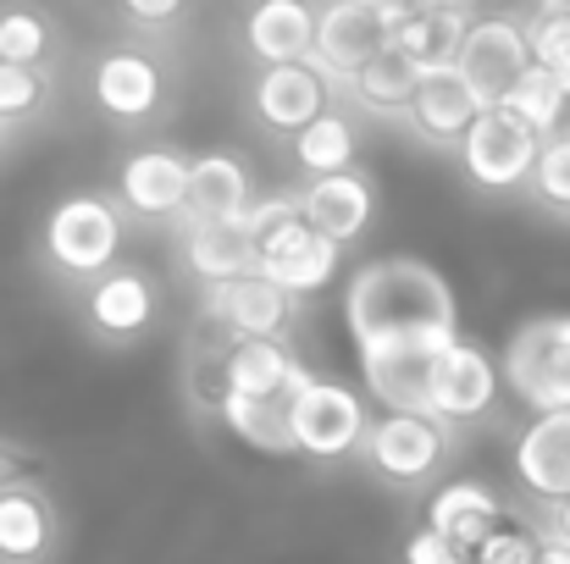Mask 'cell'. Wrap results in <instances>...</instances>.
<instances>
[{"mask_svg":"<svg viewBox=\"0 0 570 564\" xmlns=\"http://www.w3.org/2000/svg\"><path fill=\"white\" fill-rule=\"evenodd\" d=\"M344 321L361 360L382 349H449L460 338V310L443 271L415 255L366 260L344 288Z\"/></svg>","mask_w":570,"mask_h":564,"instance_id":"6da1fadb","label":"cell"},{"mask_svg":"<svg viewBox=\"0 0 570 564\" xmlns=\"http://www.w3.org/2000/svg\"><path fill=\"white\" fill-rule=\"evenodd\" d=\"M499 382L532 409V415H560L570 409V316H532L510 333Z\"/></svg>","mask_w":570,"mask_h":564,"instance_id":"7a4b0ae2","label":"cell"},{"mask_svg":"<svg viewBox=\"0 0 570 564\" xmlns=\"http://www.w3.org/2000/svg\"><path fill=\"white\" fill-rule=\"evenodd\" d=\"M399 11L393 0H338L327 11H316V50H311V67L327 78V83H344L387 50L393 28H399Z\"/></svg>","mask_w":570,"mask_h":564,"instance_id":"3957f363","label":"cell"},{"mask_svg":"<svg viewBox=\"0 0 570 564\" xmlns=\"http://www.w3.org/2000/svg\"><path fill=\"white\" fill-rule=\"evenodd\" d=\"M117 249H122V216L100 194H72L45 221V255L67 277H100V271H111L117 266Z\"/></svg>","mask_w":570,"mask_h":564,"instance_id":"277c9868","label":"cell"},{"mask_svg":"<svg viewBox=\"0 0 570 564\" xmlns=\"http://www.w3.org/2000/svg\"><path fill=\"white\" fill-rule=\"evenodd\" d=\"M288 432H294V454L311 459H344L361 448L366 437V404L355 387L311 376L294 398H288Z\"/></svg>","mask_w":570,"mask_h":564,"instance_id":"5b68a950","label":"cell"},{"mask_svg":"<svg viewBox=\"0 0 570 564\" xmlns=\"http://www.w3.org/2000/svg\"><path fill=\"white\" fill-rule=\"evenodd\" d=\"M532 67V50H527V28L510 22V17H471L465 39H460V56H454V72L465 78V89L476 95L482 111H493L515 83L521 72Z\"/></svg>","mask_w":570,"mask_h":564,"instance_id":"8992f818","label":"cell"},{"mask_svg":"<svg viewBox=\"0 0 570 564\" xmlns=\"http://www.w3.org/2000/svg\"><path fill=\"white\" fill-rule=\"evenodd\" d=\"M361 448H366L372 471H382L387 482L415 487V482H426V476L443 465V454H449V432H443V420H432V415L382 409L377 420H366Z\"/></svg>","mask_w":570,"mask_h":564,"instance_id":"52a82bcc","label":"cell"},{"mask_svg":"<svg viewBox=\"0 0 570 564\" xmlns=\"http://www.w3.org/2000/svg\"><path fill=\"white\" fill-rule=\"evenodd\" d=\"M338 260H344V249L327 244L322 232H311L299 216L283 221V227H272V232L255 244V277H266V283H272L277 294H288V299H305V294L327 288V283L338 277Z\"/></svg>","mask_w":570,"mask_h":564,"instance_id":"ba28073f","label":"cell"},{"mask_svg":"<svg viewBox=\"0 0 570 564\" xmlns=\"http://www.w3.org/2000/svg\"><path fill=\"white\" fill-rule=\"evenodd\" d=\"M538 145H543V139L527 133L515 117H504V111H476V122L465 128V139H460L454 150H460L471 184L499 194V188H515L532 178Z\"/></svg>","mask_w":570,"mask_h":564,"instance_id":"9c48e42d","label":"cell"},{"mask_svg":"<svg viewBox=\"0 0 570 564\" xmlns=\"http://www.w3.org/2000/svg\"><path fill=\"white\" fill-rule=\"evenodd\" d=\"M199 305H205V316H210L216 327L233 333V344H277L283 327H288V310H294V299L277 294L266 277L216 283V288H205Z\"/></svg>","mask_w":570,"mask_h":564,"instance_id":"30bf717a","label":"cell"},{"mask_svg":"<svg viewBox=\"0 0 570 564\" xmlns=\"http://www.w3.org/2000/svg\"><path fill=\"white\" fill-rule=\"evenodd\" d=\"M299 221L311 227V232H322L327 244H355L361 232H366V221H372V210H377V194H372V178L361 172V167H350V172H338V178H316V184H305L299 194Z\"/></svg>","mask_w":570,"mask_h":564,"instance_id":"8fae6325","label":"cell"},{"mask_svg":"<svg viewBox=\"0 0 570 564\" xmlns=\"http://www.w3.org/2000/svg\"><path fill=\"white\" fill-rule=\"evenodd\" d=\"M499 398V366L482 344L471 338H454L449 355L438 360V376H432V420H476L488 404Z\"/></svg>","mask_w":570,"mask_h":564,"instance_id":"7c38bea8","label":"cell"},{"mask_svg":"<svg viewBox=\"0 0 570 564\" xmlns=\"http://www.w3.org/2000/svg\"><path fill=\"white\" fill-rule=\"evenodd\" d=\"M327 78L305 61V67H266L255 78V117L277 133H305L322 111H327Z\"/></svg>","mask_w":570,"mask_h":564,"instance_id":"4fadbf2b","label":"cell"},{"mask_svg":"<svg viewBox=\"0 0 570 564\" xmlns=\"http://www.w3.org/2000/svg\"><path fill=\"white\" fill-rule=\"evenodd\" d=\"M83 310H89V327L100 338H139L156 321V283L139 266H111L95 277Z\"/></svg>","mask_w":570,"mask_h":564,"instance_id":"5bb4252c","label":"cell"},{"mask_svg":"<svg viewBox=\"0 0 570 564\" xmlns=\"http://www.w3.org/2000/svg\"><path fill=\"white\" fill-rule=\"evenodd\" d=\"M122 205L134 216H184L189 205V161L173 150H139L122 161Z\"/></svg>","mask_w":570,"mask_h":564,"instance_id":"9a60e30c","label":"cell"},{"mask_svg":"<svg viewBox=\"0 0 570 564\" xmlns=\"http://www.w3.org/2000/svg\"><path fill=\"white\" fill-rule=\"evenodd\" d=\"M184 260H189V271L205 288L255 277V238H249L244 216H233V221H189L184 227Z\"/></svg>","mask_w":570,"mask_h":564,"instance_id":"2e32d148","label":"cell"},{"mask_svg":"<svg viewBox=\"0 0 570 564\" xmlns=\"http://www.w3.org/2000/svg\"><path fill=\"white\" fill-rule=\"evenodd\" d=\"M244 39L266 67H305L316 50V11L305 0H266L249 11Z\"/></svg>","mask_w":570,"mask_h":564,"instance_id":"e0dca14e","label":"cell"},{"mask_svg":"<svg viewBox=\"0 0 570 564\" xmlns=\"http://www.w3.org/2000/svg\"><path fill=\"white\" fill-rule=\"evenodd\" d=\"M465 28H471V11H460V6H404L387 44L399 56H410L421 72H443V67H454Z\"/></svg>","mask_w":570,"mask_h":564,"instance_id":"ac0fdd59","label":"cell"},{"mask_svg":"<svg viewBox=\"0 0 570 564\" xmlns=\"http://www.w3.org/2000/svg\"><path fill=\"white\" fill-rule=\"evenodd\" d=\"M515 471L521 482L549 498V504H566L570 498V409L560 415H538L521 443H515Z\"/></svg>","mask_w":570,"mask_h":564,"instance_id":"d6986e66","label":"cell"},{"mask_svg":"<svg viewBox=\"0 0 570 564\" xmlns=\"http://www.w3.org/2000/svg\"><path fill=\"white\" fill-rule=\"evenodd\" d=\"M476 111H482V106H476V95L465 89V78H460L454 67H443V72H426V78H421V89H415L404 122H410L421 139H432V145H460L465 128L476 122Z\"/></svg>","mask_w":570,"mask_h":564,"instance_id":"ffe728a7","label":"cell"},{"mask_svg":"<svg viewBox=\"0 0 570 564\" xmlns=\"http://www.w3.org/2000/svg\"><path fill=\"white\" fill-rule=\"evenodd\" d=\"M56 543V515L50 498L33 482H6L0 487V564H39Z\"/></svg>","mask_w":570,"mask_h":564,"instance_id":"44dd1931","label":"cell"},{"mask_svg":"<svg viewBox=\"0 0 570 564\" xmlns=\"http://www.w3.org/2000/svg\"><path fill=\"white\" fill-rule=\"evenodd\" d=\"M95 100L117 122H145L161 106V72H156V61L139 56V50L100 56V67H95Z\"/></svg>","mask_w":570,"mask_h":564,"instance_id":"7402d4cb","label":"cell"},{"mask_svg":"<svg viewBox=\"0 0 570 564\" xmlns=\"http://www.w3.org/2000/svg\"><path fill=\"white\" fill-rule=\"evenodd\" d=\"M426 532L449 537L454 548H465V554L476 560V548L499 532V498H493L482 482H449V487L432 493Z\"/></svg>","mask_w":570,"mask_h":564,"instance_id":"603a6c76","label":"cell"},{"mask_svg":"<svg viewBox=\"0 0 570 564\" xmlns=\"http://www.w3.org/2000/svg\"><path fill=\"white\" fill-rule=\"evenodd\" d=\"M311 382V372L283 349V344H233L222 360V393H249V398H294Z\"/></svg>","mask_w":570,"mask_h":564,"instance_id":"cb8c5ba5","label":"cell"},{"mask_svg":"<svg viewBox=\"0 0 570 564\" xmlns=\"http://www.w3.org/2000/svg\"><path fill=\"white\" fill-rule=\"evenodd\" d=\"M249 210V167L227 150H205L189 161V221H233Z\"/></svg>","mask_w":570,"mask_h":564,"instance_id":"d4e9b609","label":"cell"},{"mask_svg":"<svg viewBox=\"0 0 570 564\" xmlns=\"http://www.w3.org/2000/svg\"><path fill=\"white\" fill-rule=\"evenodd\" d=\"M421 67L410 61V56H399L393 44L372 56L355 78H350V89H355V100L366 106V111H377V117H404L410 111V100H415V89H421Z\"/></svg>","mask_w":570,"mask_h":564,"instance_id":"484cf974","label":"cell"},{"mask_svg":"<svg viewBox=\"0 0 570 564\" xmlns=\"http://www.w3.org/2000/svg\"><path fill=\"white\" fill-rule=\"evenodd\" d=\"M222 420L261 454H294L288 432V398H249V393H216Z\"/></svg>","mask_w":570,"mask_h":564,"instance_id":"4316f807","label":"cell"},{"mask_svg":"<svg viewBox=\"0 0 570 564\" xmlns=\"http://www.w3.org/2000/svg\"><path fill=\"white\" fill-rule=\"evenodd\" d=\"M294 156H299V172H311V184L338 178L355 167V128L338 111H322L305 133H294Z\"/></svg>","mask_w":570,"mask_h":564,"instance_id":"83f0119b","label":"cell"},{"mask_svg":"<svg viewBox=\"0 0 570 564\" xmlns=\"http://www.w3.org/2000/svg\"><path fill=\"white\" fill-rule=\"evenodd\" d=\"M493 111H504V117H515L527 133H538V139H549L554 128H560V111H566V95H560V83L543 72V67H527L521 72V83L493 106Z\"/></svg>","mask_w":570,"mask_h":564,"instance_id":"f1b7e54d","label":"cell"},{"mask_svg":"<svg viewBox=\"0 0 570 564\" xmlns=\"http://www.w3.org/2000/svg\"><path fill=\"white\" fill-rule=\"evenodd\" d=\"M527 50H532V67H543L554 83H560V95L570 100V6H538L527 22Z\"/></svg>","mask_w":570,"mask_h":564,"instance_id":"f546056e","label":"cell"},{"mask_svg":"<svg viewBox=\"0 0 570 564\" xmlns=\"http://www.w3.org/2000/svg\"><path fill=\"white\" fill-rule=\"evenodd\" d=\"M532 194L549 205V210H570V128H554L543 145H538V161H532Z\"/></svg>","mask_w":570,"mask_h":564,"instance_id":"4dcf8cb0","label":"cell"},{"mask_svg":"<svg viewBox=\"0 0 570 564\" xmlns=\"http://www.w3.org/2000/svg\"><path fill=\"white\" fill-rule=\"evenodd\" d=\"M50 50V22L39 11H0V61L6 67H33Z\"/></svg>","mask_w":570,"mask_h":564,"instance_id":"1f68e13d","label":"cell"},{"mask_svg":"<svg viewBox=\"0 0 570 564\" xmlns=\"http://www.w3.org/2000/svg\"><path fill=\"white\" fill-rule=\"evenodd\" d=\"M39 100H45V72H33V67H6V61H0V122L33 117Z\"/></svg>","mask_w":570,"mask_h":564,"instance_id":"d6a6232c","label":"cell"},{"mask_svg":"<svg viewBox=\"0 0 570 564\" xmlns=\"http://www.w3.org/2000/svg\"><path fill=\"white\" fill-rule=\"evenodd\" d=\"M538 560V537L532 532H493L482 548H476V564H532Z\"/></svg>","mask_w":570,"mask_h":564,"instance_id":"836d02e7","label":"cell"},{"mask_svg":"<svg viewBox=\"0 0 570 564\" xmlns=\"http://www.w3.org/2000/svg\"><path fill=\"white\" fill-rule=\"evenodd\" d=\"M404 564H476V560L465 548H454L449 537H438V532H415L404 543Z\"/></svg>","mask_w":570,"mask_h":564,"instance_id":"e575fe53","label":"cell"},{"mask_svg":"<svg viewBox=\"0 0 570 564\" xmlns=\"http://www.w3.org/2000/svg\"><path fill=\"white\" fill-rule=\"evenodd\" d=\"M134 22H173L178 17V0H156V6H128Z\"/></svg>","mask_w":570,"mask_h":564,"instance_id":"d590c367","label":"cell"},{"mask_svg":"<svg viewBox=\"0 0 570 564\" xmlns=\"http://www.w3.org/2000/svg\"><path fill=\"white\" fill-rule=\"evenodd\" d=\"M549 537L570 548V498H566V504H554V515H549Z\"/></svg>","mask_w":570,"mask_h":564,"instance_id":"8d00e7d4","label":"cell"},{"mask_svg":"<svg viewBox=\"0 0 570 564\" xmlns=\"http://www.w3.org/2000/svg\"><path fill=\"white\" fill-rule=\"evenodd\" d=\"M532 564H570V548L554 543V537H538V560Z\"/></svg>","mask_w":570,"mask_h":564,"instance_id":"74e56055","label":"cell"}]
</instances>
